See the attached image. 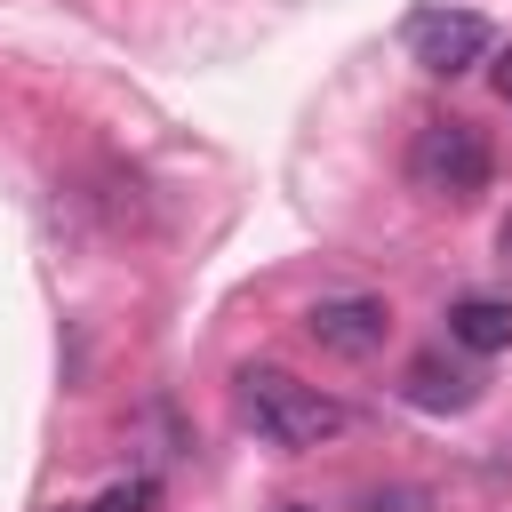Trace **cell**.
<instances>
[{"mask_svg":"<svg viewBox=\"0 0 512 512\" xmlns=\"http://www.w3.org/2000/svg\"><path fill=\"white\" fill-rule=\"evenodd\" d=\"M144 504H152V480H120V488H104L88 512H144Z\"/></svg>","mask_w":512,"mask_h":512,"instance_id":"ba28073f","label":"cell"},{"mask_svg":"<svg viewBox=\"0 0 512 512\" xmlns=\"http://www.w3.org/2000/svg\"><path fill=\"white\" fill-rule=\"evenodd\" d=\"M240 416L272 440V448H320L352 424V408L320 384H296L288 368H240Z\"/></svg>","mask_w":512,"mask_h":512,"instance_id":"6da1fadb","label":"cell"},{"mask_svg":"<svg viewBox=\"0 0 512 512\" xmlns=\"http://www.w3.org/2000/svg\"><path fill=\"white\" fill-rule=\"evenodd\" d=\"M448 344H464V352H512V304L504 296H456L448 304Z\"/></svg>","mask_w":512,"mask_h":512,"instance_id":"8992f818","label":"cell"},{"mask_svg":"<svg viewBox=\"0 0 512 512\" xmlns=\"http://www.w3.org/2000/svg\"><path fill=\"white\" fill-rule=\"evenodd\" d=\"M280 512H312V504H280Z\"/></svg>","mask_w":512,"mask_h":512,"instance_id":"8fae6325","label":"cell"},{"mask_svg":"<svg viewBox=\"0 0 512 512\" xmlns=\"http://www.w3.org/2000/svg\"><path fill=\"white\" fill-rule=\"evenodd\" d=\"M304 336H312L320 352H336V360H368V352H384L392 312H384L376 296H320V304L304 312Z\"/></svg>","mask_w":512,"mask_h":512,"instance_id":"277c9868","label":"cell"},{"mask_svg":"<svg viewBox=\"0 0 512 512\" xmlns=\"http://www.w3.org/2000/svg\"><path fill=\"white\" fill-rule=\"evenodd\" d=\"M360 512H432V496L424 488H368Z\"/></svg>","mask_w":512,"mask_h":512,"instance_id":"52a82bcc","label":"cell"},{"mask_svg":"<svg viewBox=\"0 0 512 512\" xmlns=\"http://www.w3.org/2000/svg\"><path fill=\"white\" fill-rule=\"evenodd\" d=\"M488 168H496V152H488V136L472 120H424L416 144H408V184L424 200H448V208L480 200L488 192Z\"/></svg>","mask_w":512,"mask_h":512,"instance_id":"7a4b0ae2","label":"cell"},{"mask_svg":"<svg viewBox=\"0 0 512 512\" xmlns=\"http://www.w3.org/2000/svg\"><path fill=\"white\" fill-rule=\"evenodd\" d=\"M496 88H504V96H512V56H504V64H496Z\"/></svg>","mask_w":512,"mask_h":512,"instance_id":"30bf717a","label":"cell"},{"mask_svg":"<svg viewBox=\"0 0 512 512\" xmlns=\"http://www.w3.org/2000/svg\"><path fill=\"white\" fill-rule=\"evenodd\" d=\"M400 392H408L416 408H432V416H456V408H472V400H480V376H472V368H456L448 352H416V360H408V376H400Z\"/></svg>","mask_w":512,"mask_h":512,"instance_id":"5b68a950","label":"cell"},{"mask_svg":"<svg viewBox=\"0 0 512 512\" xmlns=\"http://www.w3.org/2000/svg\"><path fill=\"white\" fill-rule=\"evenodd\" d=\"M496 248H504V256H512V216H504V224H496Z\"/></svg>","mask_w":512,"mask_h":512,"instance_id":"9c48e42d","label":"cell"},{"mask_svg":"<svg viewBox=\"0 0 512 512\" xmlns=\"http://www.w3.org/2000/svg\"><path fill=\"white\" fill-rule=\"evenodd\" d=\"M408 56L424 64V72H440V80H456V72H472V64H488V48H496V32H488V16H472V8H424V16H408Z\"/></svg>","mask_w":512,"mask_h":512,"instance_id":"3957f363","label":"cell"}]
</instances>
